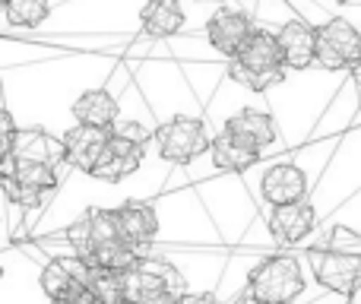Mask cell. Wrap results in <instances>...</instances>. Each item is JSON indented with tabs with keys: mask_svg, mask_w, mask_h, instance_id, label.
I'll use <instances>...</instances> for the list:
<instances>
[{
	"mask_svg": "<svg viewBox=\"0 0 361 304\" xmlns=\"http://www.w3.org/2000/svg\"><path fill=\"white\" fill-rule=\"evenodd\" d=\"M143 152H146V146L130 143V140L114 137V133H111L105 155L99 159V165H95V171L89 174V178L105 181V184H118V181L130 178V174L137 171L140 162H143Z\"/></svg>",
	"mask_w": 361,
	"mask_h": 304,
	"instance_id": "obj_14",
	"label": "cell"
},
{
	"mask_svg": "<svg viewBox=\"0 0 361 304\" xmlns=\"http://www.w3.org/2000/svg\"><path fill=\"white\" fill-rule=\"evenodd\" d=\"M276 35H279V44H282V54H286L288 70L317 67V25L314 23L292 16L279 25Z\"/></svg>",
	"mask_w": 361,
	"mask_h": 304,
	"instance_id": "obj_10",
	"label": "cell"
},
{
	"mask_svg": "<svg viewBox=\"0 0 361 304\" xmlns=\"http://www.w3.org/2000/svg\"><path fill=\"white\" fill-rule=\"evenodd\" d=\"M209 155H212V162H216L219 171L241 174V171H247V168H254L257 162H260L263 152L254 150V146H247V143H241L235 133H228V130L222 127V130L212 137Z\"/></svg>",
	"mask_w": 361,
	"mask_h": 304,
	"instance_id": "obj_16",
	"label": "cell"
},
{
	"mask_svg": "<svg viewBox=\"0 0 361 304\" xmlns=\"http://www.w3.org/2000/svg\"><path fill=\"white\" fill-rule=\"evenodd\" d=\"M314 279L336 295H355L361 288V231L336 225L324 241L307 250Z\"/></svg>",
	"mask_w": 361,
	"mask_h": 304,
	"instance_id": "obj_1",
	"label": "cell"
},
{
	"mask_svg": "<svg viewBox=\"0 0 361 304\" xmlns=\"http://www.w3.org/2000/svg\"><path fill=\"white\" fill-rule=\"evenodd\" d=\"M209 146H212L209 127L200 118L178 114V118L165 121L162 127H156V152L171 165H190L193 159L209 152Z\"/></svg>",
	"mask_w": 361,
	"mask_h": 304,
	"instance_id": "obj_5",
	"label": "cell"
},
{
	"mask_svg": "<svg viewBox=\"0 0 361 304\" xmlns=\"http://www.w3.org/2000/svg\"><path fill=\"white\" fill-rule=\"evenodd\" d=\"M38 282H42V292L51 298V304L70 298V295H76L82 286H86L82 279H76L73 269H70L67 263L61 260V257H54L51 263H44V267H42V276H38Z\"/></svg>",
	"mask_w": 361,
	"mask_h": 304,
	"instance_id": "obj_21",
	"label": "cell"
},
{
	"mask_svg": "<svg viewBox=\"0 0 361 304\" xmlns=\"http://www.w3.org/2000/svg\"><path fill=\"white\" fill-rule=\"evenodd\" d=\"M124 241L127 238H124V231H121L118 209H102V206H92L80 222H73L67 229V244L73 248L76 257H82V260H95L102 250L114 248V244H124Z\"/></svg>",
	"mask_w": 361,
	"mask_h": 304,
	"instance_id": "obj_6",
	"label": "cell"
},
{
	"mask_svg": "<svg viewBox=\"0 0 361 304\" xmlns=\"http://www.w3.org/2000/svg\"><path fill=\"white\" fill-rule=\"evenodd\" d=\"M225 130L235 133L241 143L254 146V150H269V146L279 143V124H276L273 114L260 111V108H241L225 121Z\"/></svg>",
	"mask_w": 361,
	"mask_h": 304,
	"instance_id": "obj_13",
	"label": "cell"
},
{
	"mask_svg": "<svg viewBox=\"0 0 361 304\" xmlns=\"http://www.w3.org/2000/svg\"><path fill=\"white\" fill-rule=\"evenodd\" d=\"M10 155L23 162H44V165L61 168L67 162V146H63V137H54L44 127H19Z\"/></svg>",
	"mask_w": 361,
	"mask_h": 304,
	"instance_id": "obj_12",
	"label": "cell"
},
{
	"mask_svg": "<svg viewBox=\"0 0 361 304\" xmlns=\"http://www.w3.org/2000/svg\"><path fill=\"white\" fill-rule=\"evenodd\" d=\"M118 222H121L124 238L133 244V248H146V244H152V238L159 235L156 206L140 203V200H130V203L118 206Z\"/></svg>",
	"mask_w": 361,
	"mask_h": 304,
	"instance_id": "obj_18",
	"label": "cell"
},
{
	"mask_svg": "<svg viewBox=\"0 0 361 304\" xmlns=\"http://www.w3.org/2000/svg\"><path fill=\"white\" fill-rule=\"evenodd\" d=\"M127 301L133 304H180L187 295V279L171 263L156 257H140V263L124 273Z\"/></svg>",
	"mask_w": 361,
	"mask_h": 304,
	"instance_id": "obj_3",
	"label": "cell"
},
{
	"mask_svg": "<svg viewBox=\"0 0 361 304\" xmlns=\"http://www.w3.org/2000/svg\"><path fill=\"white\" fill-rule=\"evenodd\" d=\"M0 174L19 181L23 187L42 190V193H54L57 184H61V174H57L54 165H44V162H23V159H13V155H4Z\"/></svg>",
	"mask_w": 361,
	"mask_h": 304,
	"instance_id": "obj_20",
	"label": "cell"
},
{
	"mask_svg": "<svg viewBox=\"0 0 361 304\" xmlns=\"http://www.w3.org/2000/svg\"><path fill=\"white\" fill-rule=\"evenodd\" d=\"M180 304H222L216 298V295H209V292H203V295H190L187 292L184 298H180Z\"/></svg>",
	"mask_w": 361,
	"mask_h": 304,
	"instance_id": "obj_24",
	"label": "cell"
},
{
	"mask_svg": "<svg viewBox=\"0 0 361 304\" xmlns=\"http://www.w3.org/2000/svg\"><path fill=\"white\" fill-rule=\"evenodd\" d=\"M349 73H352V83H355V86L361 89V61H358V63H355V67H352V70H349Z\"/></svg>",
	"mask_w": 361,
	"mask_h": 304,
	"instance_id": "obj_26",
	"label": "cell"
},
{
	"mask_svg": "<svg viewBox=\"0 0 361 304\" xmlns=\"http://www.w3.org/2000/svg\"><path fill=\"white\" fill-rule=\"evenodd\" d=\"M235 4H241V6H247V4H257V0H235Z\"/></svg>",
	"mask_w": 361,
	"mask_h": 304,
	"instance_id": "obj_27",
	"label": "cell"
},
{
	"mask_svg": "<svg viewBox=\"0 0 361 304\" xmlns=\"http://www.w3.org/2000/svg\"><path fill=\"white\" fill-rule=\"evenodd\" d=\"M247 292L267 304H292L305 295V273L292 254L263 257L247 276Z\"/></svg>",
	"mask_w": 361,
	"mask_h": 304,
	"instance_id": "obj_4",
	"label": "cell"
},
{
	"mask_svg": "<svg viewBox=\"0 0 361 304\" xmlns=\"http://www.w3.org/2000/svg\"><path fill=\"white\" fill-rule=\"evenodd\" d=\"M286 54H282L279 35L273 29L257 25L254 35L244 42L238 57L228 61V76L231 83L250 89V92H267L269 86L286 80Z\"/></svg>",
	"mask_w": 361,
	"mask_h": 304,
	"instance_id": "obj_2",
	"label": "cell"
},
{
	"mask_svg": "<svg viewBox=\"0 0 361 304\" xmlns=\"http://www.w3.org/2000/svg\"><path fill=\"white\" fill-rule=\"evenodd\" d=\"M254 29L257 23L250 19V13L238 10V6H219L209 16V23H206V42H209V48L216 54L231 61L244 48V42L254 35Z\"/></svg>",
	"mask_w": 361,
	"mask_h": 304,
	"instance_id": "obj_8",
	"label": "cell"
},
{
	"mask_svg": "<svg viewBox=\"0 0 361 304\" xmlns=\"http://www.w3.org/2000/svg\"><path fill=\"white\" fill-rule=\"evenodd\" d=\"M231 304H267V301H260V298H257V295H250V292H247V288H244V292H241V295H238V298H235V301H231Z\"/></svg>",
	"mask_w": 361,
	"mask_h": 304,
	"instance_id": "obj_25",
	"label": "cell"
},
{
	"mask_svg": "<svg viewBox=\"0 0 361 304\" xmlns=\"http://www.w3.org/2000/svg\"><path fill=\"white\" fill-rule=\"evenodd\" d=\"M361 61V29L343 16H330L317 25V67L352 70Z\"/></svg>",
	"mask_w": 361,
	"mask_h": 304,
	"instance_id": "obj_7",
	"label": "cell"
},
{
	"mask_svg": "<svg viewBox=\"0 0 361 304\" xmlns=\"http://www.w3.org/2000/svg\"><path fill=\"white\" fill-rule=\"evenodd\" d=\"M200 4H216V0H200Z\"/></svg>",
	"mask_w": 361,
	"mask_h": 304,
	"instance_id": "obj_28",
	"label": "cell"
},
{
	"mask_svg": "<svg viewBox=\"0 0 361 304\" xmlns=\"http://www.w3.org/2000/svg\"><path fill=\"white\" fill-rule=\"evenodd\" d=\"M317 225V209L311 200H295L286 206H273L269 212V231L279 244H301Z\"/></svg>",
	"mask_w": 361,
	"mask_h": 304,
	"instance_id": "obj_11",
	"label": "cell"
},
{
	"mask_svg": "<svg viewBox=\"0 0 361 304\" xmlns=\"http://www.w3.org/2000/svg\"><path fill=\"white\" fill-rule=\"evenodd\" d=\"M111 140V127H89V124H73L63 133V146H67V165L82 174H92L99 159L108 150Z\"/></svg>",
	"mask_w": 361,
	"mask_h": 304,
	"instance_id": "obj_9",
	"label": "cell"
},
{
	"mask_svg": "<svg viewBox=\"0 0 361 304\" xmlns=\"http://www.w3.org/2000/svg\"><path fill=\"white\" fill-rule=\"evenodd\" d=\"M111 133H114V137L130 140V143H140V146H146L149 140H156V130H152V127L140 124V121H130V118H118V121H114Z\"/></svg>",
	"mask_w": 361,
	"mask_h": 304,
	"instance_id": "obj_23",
	"label": "cell"
},
{
	"mask_svg": "<svg viewBox=\"0 0 361 304\" xmlns=\"http://www.w3.org/2000/svg\"><path fill=\"white\" fill-rule=\"evenodd\" d=\"M51 16V0H6L4 19L6 25H19V29H35Z\"/></svg>",
	"mask_w": 361,
	"mask_h": 304,
	"instance_id": "obj_22",
	"label": "cell"
},
{
	"mask_svg": "<svg viewBox=\"0 0 361 304\" xmlns=\"http://www.w3.org/2000/svg\"><path fill=\"white\" fill-rule=\"evenodd\" d=\"M187 16L178 0H149L140 10V25L149 38H171L184 29Z\"/></svg>",
	"mask_w": 361,
	"mask_h": 304,
	"instance_id": "obj_19",
	"label": "cell"
},
{
	"mask_svg": "<svg viewBox=\"0 0 361 304\" xmlns=\"http://www.w3.org/2000/svg\"><path fill=\"white\" fill-rule=\"evenodd\" d=\"M76 124H89V127H114V121L121 118L118 99L108 89H86L76 95V102L70 105Z\"/></svg>",
	"mask_w": 361,
	"mask_h": 304,
	"instance_id": "obj_17",
	"label": "cell"
},
{
	"mask_svg": "<svg viewBox=\"0 0 361 304\" xmlns=\"http://www.w3.org/2000/svg\"><path fill=\"white\" fill-rule=\"evenodd\" d=\"M260 193L269 206H286L307 197V174L292 162L273 165L260 181Z\"/></svg>",
	"mask_w": 361,
	"mask_h": 304,
	"instance_id": "obj_15",
	"label": "cell"
}]
</instances>
